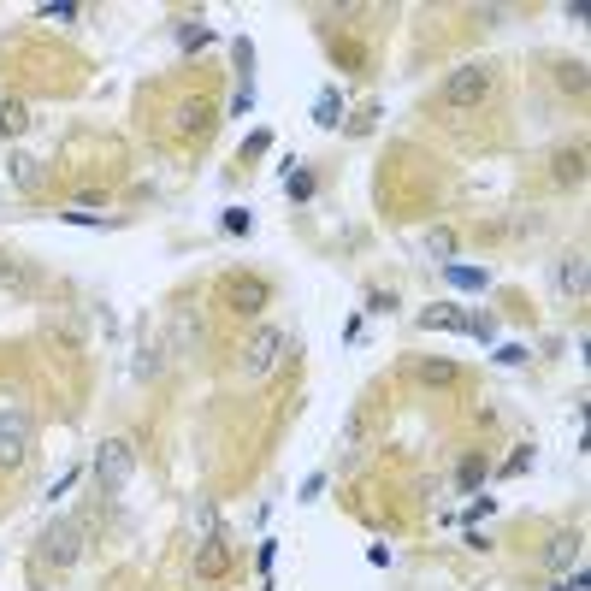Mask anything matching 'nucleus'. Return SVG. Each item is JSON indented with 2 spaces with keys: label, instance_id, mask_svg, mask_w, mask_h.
<instances>
[{
  "label": "nucleus",
  "instance_id": "obj_19",
  "mask_svg": "<svg viewBox=\"0 0 591 591\" xmlns=\"http://www.w3.org/2000/svg\"><path fill=\"white\" fill-rule=\"evenodd\" d=\"M449 279H456V284H468V290H480V284H485V272H468V267H449Z\"/></svg>",
  "mask_w": 591,
  "mask_h": 591
},
{
  "label": "nucleus",
  "instance_id": "obj_14",
  "mask_svg": "<svg viewBox=\"0 0 591 591\" xmlns=\"http://www.w3.org/2000/svg\"><path fill=\"white\" fill-rule=\"evenodd\" d=\"M30 124V107L24 100H0V136H18Z\"/></svg>",
  "mask_w": 591,
  "mask_h": 591
},
{
  "label": "nucleus",
  "instance_id": "obj_5",
  "mask_svg": "<svg viewBox=\"0 0 591 591\" xmlns=\"http://www.w3.org/2000/svg\"><path fill=\"white\" fill-rule=\"evenodd\" d=\"M24 456H30V414L0 408V473L24 468Z\"/></svg>",
  "mask_w": 591,
  "mask_h": 591
},
{
  "label": "nucleus",
  "instance_id": "obj_3",
  "mask_svg": "<svg viewBox=\"0 0 591 591\" xmlns=\"http://www.w3.org/2000/svg\"><path fill=\"white\" fill-rule=\"evenodd\" d=\"M279 355H284V332H279V325H260V332L243 343V361H237V373H243V379H272Z\"/></svg>",
  "mask_w": 591,
  "mask_h": 591
},
{
  "label": "nucleus",
  "instance_id": "obj_9",
  "mask_svg": "<svg viewBox=\"0 0 591 591\" xmlns=\"http://www.w3.org/2000/svg\"><path fill=\"white\" fill-rule=\"evenodd\" d=\"M408 373H414L420 385H432V391H449V385L461 379V367H456V361H438V355H420Z\"/></svg>",
  "mask_w": 591,
  "mask_h": 591
},
{
  "label": "nucleus",
  "instance_id": "obj_12",
  "mask_svg": "<svg viewBox=\"0 0 591 591\" xmlns=\"http://www.w3.org/2000/svg\"><path fill=\"white\" fill-rule=\"evenodd\" d=\"M586 178V148H562L556 154V184H580Z\"/></svg>",
  "mask_w": 591,
  "mask_h": 591
},
{
  "label": "nucleus",
  "instance_id": "obj_13",
  "mask_svg": "<svg viewBox=\"0 0 591 591\" xmlns=\"http://www.w3.org/2000/svg\"><path fill=\"white\" fill-rule=\"evenodd\" d=\"M556 284H562V290H568V296H586V255H568V260H562Z\"/></svg>",
  "mask_w": 591,
  "mask_h": 591
},
{
  "label": "nucleus",
  "instance_id": "obj_17",
  "mask_svg": "<svg viewBox=\"0 0 591 591\" xmlns=\"http://www.w3.org/2000/svg\"><path fill=\"white\" fill-rule=\"evenodd\" d=\"M562 90H574V95H586V66H562Z\"/></svg>",
  "mask_w": 591,
  "mask_h": 591
},
{
  "label": "nucleus",
  "instance_id": "obj_20",
  "mask_svg": "<svg viewBox=\"0 0 591 591\" xmlns=\"http://www.w3.org/2000/svg\"><path fill=\"white\" fill-rule=\"evenodd\" d=\"M0 284H12V290H24V272L12 267V260H0Z\"/></svg>",
  "mask_w": 591,
  "mask_h": 591
},
{
  "label": "nucleus",
  "instance_id": "obj_15",
  "mask_svg": "<svg viewBox=\"0 0 591 591\" xmlns=\"http://www.w3.org/2000/svg\"><path fill=\"white\" fill-rule=\"evenodd\" d=\"M426 255H432V260H449V255H456V231L432 225V231H426Z\"/></svg>",
  "mask_w": 591,
  "mask_h": 591
},
{
  "label": "nucleus",
  "instance_id": "obj_16",
  "mask_svg": "<svg viewBox=\"0 0 591 591\" xmlns=\"http://www.w3.org/2000/svg\"><path fill=\"white\" fill-rule=\"evenodd\" d=\"M313 119H320V124H337V119H343V95L325 90V95H320V107H313Z\"/></svg>",
  "mask_w": 591,
  "mask_h": 591
},
{
  "label": "nucleus",
  "instance_id": "obj_6",
  "mask_svg": "<svg viewBox=\"0 0 591 591\" xmlns=\"http://www.w3.org/2000/svg\"><path fill=\"white\" fill-rule=\"evenodd\" d=\"M225 301H231V313L255 320V313L272 301V284L260 279V272H231V279H225Z\"/></svg>",
  "mask_w": 591,
  "mask_h": 591
},
{
  "label": "nucleus",
  "instance_id": "obj_18",
  "mask_svg": "<svg viewBox=\"0 0 591 591\" xmlns=\"http://www.w3.org/2000/svg\"><path fill=\"white\" fill-rule=\"evenodd\" d=\"M480 480H485V461L468 456V461H461V485H480Z\"/></svg>",
  "mask_w": 591,
  "mask_h": 591
},
{
  "label": "nucleus",
  "instance_id": "obj_8",
  "mask_svg": "<svg viewBox=\"0 0 591 591\" xmlns=\"http://www.w3.org/2000/svg\"><path fill=\"white\" fill-rule=\"evenodd\" d=\"M420 325H426V332H468V337H491V325H485V320H473V313H456L449 301L426 308V313H420Z\"/></svg>",
  "mask_w": 591,
  "mask_h": 591
},
{
  "label": "nucleus",
  "instance_id": "obj_4",
  "mask_svg": "<svg viewBox=\"0 0 591 591\" xmlns=\"http://www.w3.org/2000/svg\"><path fill=\"white\" fill-rule=\"evenodd\" d=\"M78 556H83V526L78 521H47L42 562H47V568H78Z\"/></svg>",
  "mask_w": 591,
  "mask_h": 591
},
{
  "label": "nucleus",
  "instance_id": "obj_1",
  "mask_svg": "<svg viewBox=\"0 0 591 591\" xmlns=\"http://www.w3.org/2000/svg\"><path fill=\"white\" fill-rule=\"evenodd\" d=\"M497 90V71L485 66V59H473V66H456L444 78V90H438V100H444L449 112H473V107H485Z\"/></svg>",
  "mask_w": 591,
  "mask_h": 591
},
{
  "label": "nucleus",
  "instance_id": "obj_2",
  "mask_svg": "<svg viewBox=\"0 0 591 591\" xmlns=\"http://www.w3.org/2000/svg\"><path fill=\"white\" fill-rule=\"evenodd\" d=\"M131 473H136V449L124 444V438H107V444L95 449V468H90L95 491L100 497H119L124 485H131Z\"/></svg>",
  "mask_w": 591,
  "mask_h": 591
},
{
  "label": "nucleus",
  "instance_id": "obj_11",
  "mask_svg": "<svg viewBox=\"0 0 591 591\" xmlns=\"http://www.w3.org/2000/svg\"><path fill=\"white\" fill-rule=\"evenodd\" d=\"M574 556H580V533H556L544 544V562H550V568H568Z\"/></svg>",
  "mask_w": 591,
  "mask_h": 591
},
{
  "label": "nucleus",
  "instance_id": "obj_10",
  "mask_svg": "<svg viewBox=\"0 0 591 591\" xmlns=\"http://www.w3.org/2000/svg\"><path fill=\"white\" fill-rule=\"evenodd\" d=\"M207 124H213V107H207V100H184V107H178V136H201Z\"/></svg>",
  "mask_w": 591,
  "mask_h": 591
},
{
  "label": "nucleus",
  "instance_id": "obj_7",
  "mask_svg": "<svg viewBox=\"0 0 591 591\" xmlns=\"http://www.w3.org/2000/svg\"><path fill=\"white\" fill-rule=\"evenodd\" d=\"M190 574H195V580H225V574H231V544H225L219 533L201 538L195 556H190Z\"/></svg>",
  "mask_w": 591,
  "mask_h": 591
}]
</instances>
